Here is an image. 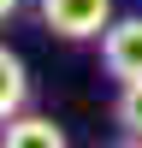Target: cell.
<instances>
[{
	"label": "cell",
	"mask_w": 142,
	"mask_h": 148,
	"mask_svg": "<svg viewBox=\"0 0 142 148\" xmlns=\"http://www.w3.org/2000/svg\"><path fill=\"white\" fill-rule=\"evenodd\" d=\"M42 24L65 42H89L113 24V0H42Z\"/></svg>",
	"instance_id": "obj_1"
},
{
	"label": "cell",
	"mask_w": 142,
	"mask_h": 148,
	"mask_svg": "<svg viewBox=\"0 0 142 148\" xmlns=\"http://www.w3.org/2000/svg\"><path fill=\"white\" fill-rule=\"evenodd\" d=\"M0 142L6 148H65V130L53 125V119H6V130H0Z\"/></svg>",
	"instance_id": "obj_3"
},
{
	"label": "cell",
	"mask_w": 142,
	"mask_h": 148,
	"mask_svg": "<svg viewBox=\"0 0 142 148\" xmlns=\"http://www.w3.org/2000/svg\"><path fill=\"white\" fill-rule=\"evenodd\" d=\"M101 59L118 83H142V18H118L101 36Z\"/></svg>",
	"instance_id": "obj_2"
},
{
	"label": "cell",
	"mask_w": 142,
	"mask_h": 148,
	"mask_svg": "<svg viewBox=\"0 0 142 148\" xmlns=\"http://www.w3.org/2000/svg\"><path fill=\"white\" fill-rule=\"evenodd\" d=\"M12 12H18V0H0V24H6V18H12Z\"/></svg>",
	"instance_id": "obj_6"
},
{
	"label": "cell",
	"mask_w": 142,
	"mask_h": 148,
	"mask_svg": "<svg viewBox=\"0 0 142 148\" xmlns=\"http://www.w3.org/2000/svg\"><path fill=\"white\" fill-rule=\"evenodd\" d=\"M113 119H118V130H124L130 142H142V83H124V89H118Z\"/></svg>",
	"instance_id": "obj_5"
},
{
	"label": "cell",
	"mask_w": 142,
	"mask_h": 148,
	"mask_svg": "<svg viewBox=\"0 0 142 148\" xmlns=\"http://www.w3.org/2000/svg\"><path fill=\"white\" fill-rule=\"evenodd\" d=\"M24 95H30V77H24V59L0 47V119H12V113H18V107H24Z\"/></svg>",
	"instance_id": "obj_4"
}]
</instances>
